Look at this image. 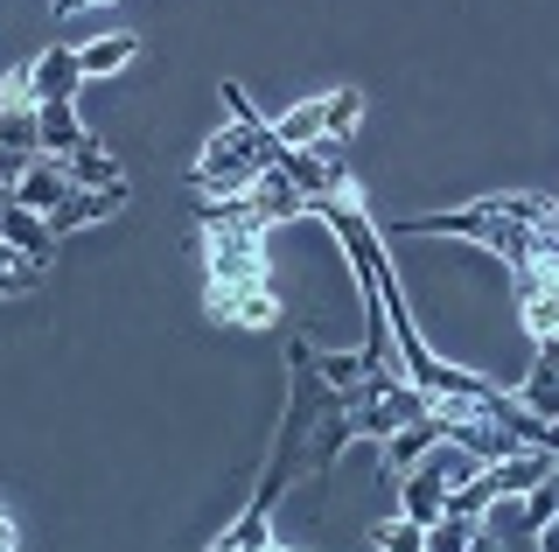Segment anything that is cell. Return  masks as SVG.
<instances>
[{
	"instance_id": "obj_1",
	"label": "cell",
	"mask_w": 559,
	"mask_h": 552,
	"mask_svg": "<svg viewBox=\"0 0 559 552\" xmlns=\"http://www.w3.org/2000/svg\"><path fill=\"white\" fill-rule=\"evenodd\" d=\"M280 133L273 127H259V133H245V127H224V133H210L203 154H197V168H189V182L203 189V196H245L266 168L280 161Z\"/></svg>"
},
{
	"instance_id": "obj_2",
	"label": "cell",
	"mask_w": 559,
	"mask_h": 552,
	"mask_svg": "<svg viewBox=\"0 0 559 552\" xmlns=\"http://www.w3.org/2000/svg\"><path fill=\"white\" fill-rule=\"evenodd\" d=\"M28 84H35V106H78V84H84V71H78V49H43V57L28 63Z\"/></svg>"
},
{
	"instance_id": "obj_3",
	"label": "cell",
	"mask_w": 559,
	"mask_h": 552,
	"mask_svg": "<svg viewBox=\"0 0 559 552\" xmlns=\"http://www.w3.org/2000/svg\"><path fill=\"white\" fill-rule=\"evenodd\" d=\"M0 245H14L22 259H35V266H49V259H57V231H49L43 217L35 211H22V203H0Z\"/></svg>"
},
{
	"instance_id": "obj_4",
	"label": "cell",
	"mask_w": 559,
	"mask_h": 552,
	"mask_svg": "<svg viewBox=\"0 0 559 552\" xmlns=\"http://www.w3.org/2000/svg\"><path fill=\"white\" fill-rule=\"evenodd\" d=\"M448 441V427H441V412H427V420H413V427H399L392 441H384V482H392L399 490V476L413 469L419 455H427V447H441Z\"/></svg>"
},
{
	"instance_id": "obj_5",
	"label": "cell",
	"mask_w": 559,
	"mask_h": 552,
	"mask_svg": "<svg viewBox=\"0 0 559 552\" xmlns=\"http://www.w3.org/2000/svg\"><path fill=\"white\" fill-rule=\"evenodd\" d=\"M63 196H70L63 161H57V154H35V161H28V176L14 182V203H22V211H35V217H49Z\"/></svg>"
},
{
	"instance_id": "obj_6",
	"label": "cell",
	"mask_w": 559,
	"mask_h": 552,
	"mask_svg": "<svg viewBox=\"0 0 559 552\" xmlns=\"http://www.w3.org/2000/svg\"><path fill=\"white\" fill-rule=\"evenodd\" d=\"M552 469H559V455H546V447H518V455L489 461V482H497V496H532Z\"/></svg>"
},
{
	"instance_id": "obj_7",
	"label": "cell",
	"mask_w": 559,
	"mask_h": 552,
	"mask_svg": "<svg viewBox=\"0 0 559 552\" xmlns=\"http://www.w3.org/2000/svg\"><path fill=\"white\" fill-rule=\"evenodd\" d=\"M119 203H127V189H70V196L57 203V211H49L43 224H49V231H84V224H98V217H112L119 211Z\"/></svg>"
},
{
	"instance_id": "obj_8",
	"label": "cell",
	"mask_w": 559,
	"mask_h": 552,
	"mask_svg": "<svg viewBox=\"0 0 559 552\" xmlns=\"http://www.w3.org/2000/svg\"><path fill=\"white\" fill-rule=\"evenodd\" d=\"M210 315H224L231 329H266V322L280 315L273 280H259V287H231V295H210Z\"/></svg>"
},
{
	"instance_id": "obj_9",
	"label": "cell",
	"mask_w": 559,
	"mask_h": 552,
	"mask_svg": "<svg viewBox=\"0 0 559 552\" xmlns=\"http://www.w3.org/2000/svg\"><path fill=\"white\" fill-rule=\"evenodd\" d=\"M245 196H252V211H259V217H266V231H273V224H287V217H308V196L287 182V168H280V161H273L252 189H245Z\"/></svg>"
},
{
	"instance_id": "obj_10",
	"label": "cell",
	"mask_w": 559,
	"mask_h": 552,
	"mask_svg": "<svg viewBox=\"0 0 559 552\" xmlns=\"http://www.w3.org/2000/svg\"><path fill=\"white\" fill-rule=\"evenodd\" d=\"M35 133H43V154H78L92 133H84V119H78V106H35Z\"/></svg>"
},
{
	"instance_id": "obj_11",
	"label": "cell",
	"mask_w": 559,
	"mask_h": 552,
	"mask_svg": "<svg viewBox=\"0 0 559 552\" xmlns=\"http://www.w3.org/2000/svg\"><path fill=\"white\" fill-rule=\"evenodd\" d=\"M63 176H70V189H127L119 161H112V154H105L98 141H84L78 154H63Z\"/></svg>"
},
{
	"instance_id": "obj_12",
	"label": "cell",
	"mask_w": 559,
	"mask_h": 552,
	"mask_svg": "<svg viewBox=\"0 0 559 552\" xmlns=\"http://www.w3.org/2000/svg\"><path fill=\"white\" fill-rule=\"evenodd\" d=\"M273 133H280V147H314V141L329 133V98H308V106L280 112V119H273Z\"/></svg>"
},
{
	"instance_id": "obj_13",
	"label": "cell",
	"mask_w": 559,
	"mask_h": 552,
	"mask_svg": "<svg viewBox=\"0 0 559 552\" xmlns=\"http://www.w3.org/2000/svg\"><path fill=\"white\" fill-rule=\"evenodd\" d=\"M133 57H140L133 36H98V43L78 49V71H84V77H112V71H127Z\"/></svg>"
},
{
	"instance_id": "obj_14",
	"label": "cell",
	"mask_w": 559,
	"mask_h": 552,
	"mask_svg": "<svg viewBox=\"0 0 559 552\" xmlns=\"http://www.w3.org/2000/svg\"><path fill=\"white\" fill-rule=\"evenodd\" d=\"M476 539H483V525H476V517H454V511H441L427 525V552H468Z\"/></svg>"
},
{
	"instance_id": "obj_15",
	"label": "cell",
	"mask_w": 559,
	"mask_h": 552,
	"mask_svg": "<svg viewBox=\"0 0 559 552\" xmlns=\"http://www.w3.org/2000/svg\"><path fill=\"white\" fill-rule=\"evenodd\" d=\"M364 371H371V364H364V350H314V377L336 385V392H349Z\"/></svg>"
},
{
	"instance_id": "obj_16",
	"label": "cell",
	"mask_w": 559,
	"mask_h": 552,
	"mask_svg": "<svg viewBox=\"0 0 559 552\" xmlns=\"http://www.w3.org/2000/svg\"><path fill=\"white\" fill-rule=\"evenodd\" d=\"M371 545L378 552H427V525H413V517H378Z\"/></svg>"
},
{
	"instance_id": "obj_17",
	"label": "cell",
	"mask_w": 559,
	"mask_h": 552,
	"mask_svg": "<svg viewBox=\"0 0 559 552\" xmlns=\"http://www.w3.org/2000/svg\"><path fill=\"white\" fill-rule=\"evenodd\" d=\"M357 119H364V92H357V84H343V92H329V133H322V141H349V133H357Z\"/></svg>"
},
{
	"instance_id": "obj_18",
	"label": "cell",
	"mask_w": 559,
	"mask_h": 552,
	"mask_svg": "<svg viewBox=\"0 0 559 552\" xmlns=\"http://www.w3.org/2000/svg\"><path fill=\"white\" fill-rule=\"evenodd\" d=\"M49 266H35V259H22L14 245H0V295H28V287H43Z\"/></svg>"
},
{
	"instance_id": "obj_19",
	"label": "cell",
	"mask_w": 559,
	"mask_h": 552,
	"mask_svg": "<svg viewBox=\"0 0 559 552\" xmlns=\"http://www.w3.org/2000/svg\"><path fill=\"white\" fill-rule=\"evenodd\" d=\"M489 504H497V482H489V469H483L476 482H462V490H448V511H454V517H476V525H483Z\"/></svg>"
},
{
	"instance_id": "obj_20",
	"label": "cell",
	"mask_w": 559,
	"mask_h": 552,
	"mask_svg": "<svg viewBox=\"0 0 559 552\" xmlns=\"http://www.w3.org/2000/svg\"><path fill=\"white\" fill-rule=\"evenodd\" d=\"M518 504H524V525H532V531H546L552 517H559V469H552L546 482H538L532 496H518Z\"/></svg>"
},
{
	"instance_id": "obj_21",
	"label": "cell",
	"mask_w": 559,
	"mask_h": 552,
	"mask_svg": "<svg viewBox=\"0 0 559 552\" xmlns=\"http://www.w3.org/2000/svg\"><path fill=\"white\" fill-rule=\"evenodd\" d=\"M0 147H14V154H43L35 112H0Z\"/></svg>"
},
{
	"instance_id": "obj_22",
	"label": "cell",
	"mask_w": 559,
	"mask_h": 552,
	"mask_svg": "<svg viewBox=\"0 0 559 552\" xmlns=\"http://www.w3.org/2000/svg\"><path fill=\"white\" fill-rule=\"evenodd\" d=\"M224 112H231V127H245V133H259V127H273V119H266V112H259V106H252V98H245V84H231V77H224Z\"/></svg>"
},
{
	"instance_id": "obj_23",
	"label": "cell",
	"mask_w": 559,
	"mask_h": 552,
	"mask_svg": "<svg viewBox=\"0 0 559 552\" xmlns=\"http://www.w3.org/2000/svg\"><path fill=\"white\" fill-rule=\"evenodd\" d=\"M28 161H35V154H14V147H0V196H14V182L28 176Z\"/></svg>"
},
{
	"instance_id": "obj_24",
	"label": "cell",
	"mask_w": 559,
	"mask_h": 552,
	"mask_svg": "<svg viewBox=\"0 0 559 552\" xmlns=\"http://www.w3.org/2000/svg\"><path fill=\"white\" fill-rule=\"evenodd\" d=\"M14 545H22V531H14V517L0 511V552H14Z\"/></svg>"
},
{
	"instance_id": "obj_25",
	"label": "cell",
	"mask_w": 559,
	"mask_h": 552,
	"mask_svg": "<svg viewBox=\"0 0 559 552\" xmlns=\"http://www.w3.org/2000/svg\"><path fill=\"white\" fill-rule=\"evenodd\" d=\"M538 552H559V517H552L546 531H538Z\"/></svg>"
},
{
	"instance_id": "obj_26",
	"label": "cell",
	"mask_w": 559,
	"mask_h": 552,
	"mask_svg": "<svg viewBox=\"0 0 559 552\" xmlns=\"http://www.w3.org/2000/svg\"><path fill=\"white\" fill-rule=\"evenodd\" d=\"M538 447H546V455H559V420H546V434H538Z\"/></svg>"
},
{
	"instance_id": "obj_27",
	"label": "cell",
	"mask_w": 559,
	"mask_h": 552,
	"mask_svg": "<svg viewBox=\"0 0 559 552\" xmlns=\"http://www.w3.org/2000/svg\"><path fill=\"white\" fill-rule=\"evenodd\" d=\"M78 8H98V0H57V14H78Z\"/></svg>"
},
{
	"instance_id": "obj_28",
	"label": "cell",
	"mask_w": 559,
	"mask_h": 552,
	"mask_svg": "<svg viewBox=\"0 0 559 552\" xmlns=\"http://www.w3.org/2000/svg\"><path fill=\"white\" fill-rule=\"evenodd\" d=\"M210 552H238V545H231V531H224V539H217V545H210Z\"/></svg>"
},
{
	"instance_id": "obj_29",
	"label": "cell",
	"mask_w": 559,
	"mask_h": 552,
	"mask_svg": "<svg viewBox=\"0 0 559 552\" xmlns=\"http://www.w3.org/2000/svg\"><path fill=\"white\" fill-rule=\"evenodd\" d=\"M0 203H8V196H0Z\"/></svg>"
}]
</instances>
